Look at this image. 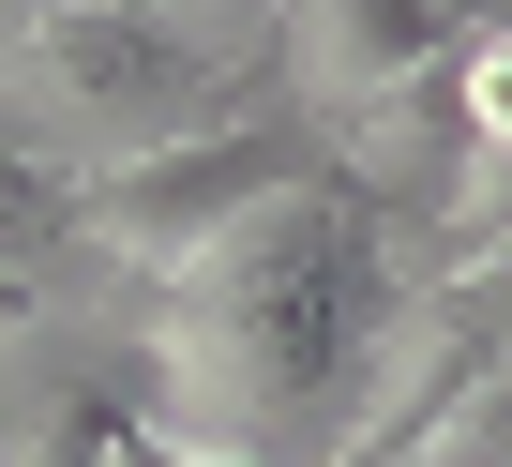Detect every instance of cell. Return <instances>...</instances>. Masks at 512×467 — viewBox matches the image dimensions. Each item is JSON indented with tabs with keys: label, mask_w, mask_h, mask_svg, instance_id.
Here are the masks:
<instances>
[{
	"label": "cell",
	"mask_w": 512,
	"mask_h": 467,
	"mask_svg": "<svg viewBox=\"0 0 512 467\" xmlns=\"http://www.w3.org/2000/svg\"><path fill=\"white\" fill-rule=\"evenodd\" d=\"M302 181H332L317 166V136L272 106V121H211V136H181V151H136V166H106V181H76V242L121 272V287H166V272H196L226 226H256L272 196H302Z\"/></svg>",
	"instance_id": "6da1fadb"
},
{
	"label": "cell",
	"mask_w": 512,
	"mask_h": 467,
	"mask_svg": "<svg viewBox=\"0 0 512 467\" xmlns=\"http://www.w3.org/2000/svg\"><path fill=\"white\" fill-rule=\"evenodd\" d=\"M437 106H452L467 166H512V16L452 31V61H437Z\"/></svg>",
	"instance_id": "7a4b0ae2"
}]
</instances>
